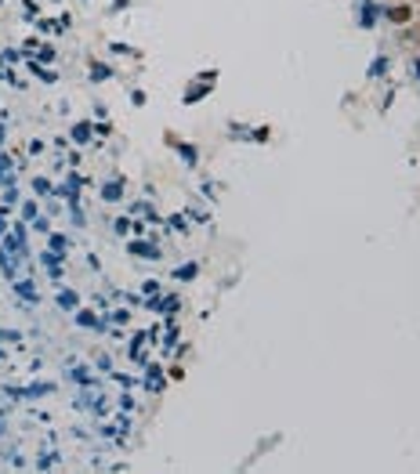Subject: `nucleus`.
I'll use <instances>...</instances> for the list:
<instances>
[{
  "label": "nucleus",
  "instance_id": "nucleus-1",
  "mask_svg": "<svg viewBox=\"0 0 420 474\" xmlns=\"http://www.w3.org/2000/svg\"><path fill=\"white\" fill-rule=\"evenodd\" d=\"M387 22L409 25V22H413V4H387Z\"/></svg>",
  "mask_w": 420,
  "mask_h": 474
},
{
  "label": "nucleus",
  "instance_id": "nucleus-2",
  "mask_svg": "<svg viewBox=\"0 0 420 474\" xmlns=\"http://www.w3.org/2000/svg\"><path fill=\"white\" fill-rule=\"evenodd\" d=\"M409 37H413V40H416V47H420V22L413 25V33H409Z\"/></svg>",
  "mask_w": 420,
  "mask_h": 474
},
{
  "label": "nucleus",
  "instance_id": "nucleus-3",
  "mask_svg": "<svg viewBox=\"0 0 420 474\" xmlns=\"http://www.w3.org/2000/svg\"><path fill=\"white\" fill-rule=\"evenodd\" d=\"M387 4H392V0H387Z\"/></svg>",
  "mask_w": 420,
  "mask_h": 474
},
{
  "label": "nucleus",
  "instance_id": "nucleus-4",
  "mask_svg": "<svg viewBox=\"0 0 420 474\" xmlns=\"http://www.w3.org/2000/svg\"><path fill=\"white\" fill-rule=\"evenodd\" d=\"M416 4H420V0H416Z\"/></svg>",
  "mask_w": 420,
  "mask_h": 474
}]
</instances>
